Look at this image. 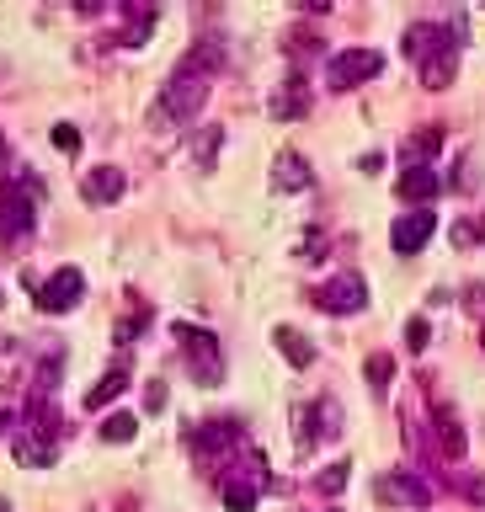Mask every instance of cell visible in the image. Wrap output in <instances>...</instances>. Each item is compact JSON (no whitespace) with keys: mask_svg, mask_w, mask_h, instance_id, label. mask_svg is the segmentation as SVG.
Masks as SVG:
<instances>
[{"mask_svg":"<svg viewBox=\"0 0 485 512\" xmlns=\"http://www.w3.org/2000/svg\"><path fill=\"white\" fill-rule=\"evenodd\" d=\"M144 406H150V411L166 406V384H160V379H150V390H144Z\"/></svg>","mask_w":485,"mask_h":512,"instance_id":"83f0119b","label":"cell"},{"mask_svg":"<svg viewBox=\"0 0 485 512\" xmlns=\"http://www.w3.org/2000/svg\"><path fill=\"white\" fill-rule=\"evenodd\" d=\"M11 448H16V464H32V470H48V464L59 459V443L54 438H38V432H27V427L16 432Z\"/></svg>","mask_w":485,"mask_h":512,"instance_id":"7c38bea8","label":"cell"},{"mask_svg":"<svg viewBox=\"0 0 485 512\" xmlns=\"http://www.w3.org/2000/svg\"><path fill=\"white\" fill-rule=\"evenodd\" d=\"M6 427H11V411H6V406H0V432H6Z\"/></svg>","mask_w":485,"mask_h":512,"instance_id":"f1b7e54d","label":"cell"},{"mask_svg":"<svg viewBox=\"0 0 485 512\" xmlns=\"http://www.w3.org/2000/svg\"><path fill=\"white\" fill-rule=\"evenodd\" d=\"M315 176H310V166H304V155H294V150H283L278 155V166H272V187H283V192H304Z\"/></svg>","mask_w":485,"mask_h":512,"instance_id":"4fadbf2b","label":"cell"},{"mask_svg":"<svg viewBox=\"0 0 485 512\" xmlns=\"http://www.w3.org/2000/svg\"><path fill=\"white\" fill-rule=\"evenodd\" d=\"M219 128H208V134H198V144H192V155H198L203 160V166H214V155H219Z\"/></svg>","mask_w":485,"mask_h":512,"instance_id":"603a6c76","label":"cell"},{"mask_svg":"<svg viewBox=\"0 0 485 512\" xmlns=\"http://www.w3.org/2000/svg\"><path fill=\"white\" fill-rule=\"evenodd\" d=\"M406 59L422 64L427 91H443L448 80H454V64H459L454 27H443V22H416V27L406 32Z\"/></svg>","mask_w":485,"mask_h":512,"instance_id":"6da1fadb","label":"cell"},{"mask_svg":"<svg viewBox=\"0 0 485 512\" xmlns=\"http://www.w3.org/2000/svg\"><path fill=\"white\" fill-rule=\"evenodd\" d=\"M432 230H438V214H427V208H416V214H400L395 230H390V246L400 256H416L432 240Z\"/></svg>","mask_w":485,"mask_h":512,"instance_id":"52a82bcc","label":"cell"},{"mask_svg":"<svg viewBox=\"0 0 485 512\" xmlns=\"http://www.w3.org/2000/svg\"><path fill=\"white\" fill-rule=\"evenodd\" d=\"M54 144H59L64 155H75V150H80V134H75L70 123H59V128H54Z\"/></svg>","mask_w":485,"mask_h":512,"instance_id":"484cf974","label":"cell"},{"mask_svg":"<svg viewBox=\"0 0 485 512\" xmlns=\"http://www.w3.org/2000/svg\"><path fill=\"white\" fill-rule=\"evenodd\" d=\"M438 192H443V176L432 166H406L400 171V198L406 203H432Z\"/></svg>","mask_w":485,"mask_h":512,"instance_id":"30bf717a","label":"cell"},{"mask_svg":"<svg viewBox=\"0 0 485 512\" xmlns=\"http://www.w3.org/2000/svg\"><path fill=\"white\" fill-rule=\"evenodd\" d=\"M123 390H128V368L118 363V368H107V374H102V379H96L91 390H86V411H102L107 400H118Z\"/></svg>","mask_w":485,"mask_h":512,"instance_id":"9a60e30c","label":"cell"},{"mask_svg":"<svg viewBox=\"0 0 485 512\" xmlns=\"http://www.w3.org/2000/svg\"><path fill=\"white\" fill-rule=\"evenodd\" d=\"M438 144H443V128H422V134H411L400 150H406V160L411 166H427L432 155H438Z\"/></svg>","mask_w":485,"mask_h":512,"instance_id":"e0dca14e","label":"cell"},{"mask_svg":"<svg viewBox=\"0 0 485 512\" xmlns=\"http://www.w3.org/2000/svg\"><path fill=\"white\" fill-rule=\"evenodd\" d=\"M475 240H485V219H464V224H454V246H475Z\"/></svg>","mask_w":485,"mask_h":512,"instance_id":"cb8c5ba5","label":"cell"},{"mask_svg":"<svg viewBox=\"0 0 485 512\" xmlns=\"http://www.w3.org/2000/svg\"><path fill=\"white\" fill-rule=\"evenodd\" d=\"M208 102V70H198V64H176V75H171V86L160 91V102H155V128H171V123H187V118H198Z\"/></svg>","mask_w":485,"mask_h":512,"instance_id":"7a4b0ae2","label":"cell"},{"mask_svg":"<svg viewBox=\"0 0 485 512\" xmlns=\"http://www.w3.org/2000/svg\"><path fill=\"white\" fill-rule=\"evenodd\" d=\"M267 112L272 118H304V112H310V91H304V80L294 75V80H283L278 91H272V102H267Z\"/></svg>","mask_w":485,"mask_h":512,"instance_id":"8fae6325","label":"cell"},{"mask_svg":"<svg viewBox=\"0 0 485 512\" xmlns=\"http://www.w3.org/2000/svg\"><path fill=\"white\" fill-rule=\"evenodd\" d=\"M427 342H432V326H427L422 315H411V320H406V347H411V352H422Z\"/></svg>","mask_w":485,"mask_h":512,"instance_id":"7402d4cb","label":"cell"},{"mask_svg":"<svg viewBox=\"0 0 485 512\" xmlns=\"http://www.w3.org/2000/svg\"><path fill=\"white\" fill-rule=\"evenodd\" d=\"M32 224V203L22 198V192H0V235H22Z\"/></svg>","mask_w":485,"mask_h":512,"instance_id":"5bb4252c","label":"cell"},{"mask_svg":"<svg viewBox=\"0 0 485 512\" xmlns=\"http://www.w3.org/2000/svg\"><path fill=\"white\" fill-rule=\"evenodd\" d=\"M278 347H283V358L294 363V368H310V363H315V347L304 342L299 331H288V326H278Z\"/></svg>","mask_w":485,"mask_h":512,"instance_id":"ac0fdd59","label":"cell"},{"mask_svg":"<svg viewBox=\"0 0 485 512\" xmlns=\"http://www.w3.org/2000/svg\"><path fill=\"white\" fill-rule=\"evenodd\" d=\"M363 374H368V390L384 395V390H390V374H395V358H390V352H374V358L363 363Z\"/></svg>","mask_w":485,"mask_h":512,"instance_id":"44dd1931","label":"cell"},{"mask_svg":"<svg viewBox=\"0 0 485 512\" xmlns=\"http://www.w3.org/2000/svg\"><path fill=\"white\" fill-rule=\"evenodd\" d=\"M459 491L470 496L475 507H485V480H480V475H464V480H459Z\"/></svg>","mask_w":485,"mask_h":512,"instance_id":"4316f807","label":"cell"},{"mask_svg":"<svg viewBox=\"0 0 485 512\" xmlns=\"http://www.w3.org/2000/svg\"><path fill=\"white\" fill-rule=\"evenodd\" d=\"M379 70H384L379 48H342V54H331V59H326L331 91H352V86H363V80H374Z\"/></svg>","mask_w":485,"mask_h":512,"instance_id":"3957f363","label":"cell"},{"mask_svg":"<svg viewBox=\"0 0 485 512\" xmlns=\"http://www.w3.org/2000/svg\"><path fill=\"white\" fill-rule=\"evenodd\" d=\"M224 507L230 512H251L256 507V480H224Z\"/></svg>","mask_w":485,"mask_h":512,"instance_id":"ffe728a7","label":"cell"},{"mask_svg":"<svg viewBox=\"0 0 485 512\" xmlns=\"http://www.w3.org/2000/svg\"><path fill=\"white\" fill-rule=\"evenodd\" d=\"M374 496H379V502H400V507H427L432 486H427V480H416V475H384V480H374Z\"/></svg>","mask_w":485,"mask_h":512,"instance_id":"ba28073f","label":"cell"},{"mask_svg":"<svg viewBox=\"0 0 485 512\" xmlns=\"http://www.w3.org/2000/svg\"><path fill=\"white\" fill-rule=\"evenodd\" d=\"M80 294H86V278H80V267H59L48 283H38V310L48 315H64V310H75Z\"/></svg>","mask_w":485,"mask_h":512,"instance_id":"8992f818","label":"cell"},{"mask_svg":"<svg viewBox=\"0 0 485 512\" xmlns=\"http://www.w3.org/2000/svg\"><path fill=\"white\" fill-rule=\"evenodd\" d=\"M315 304H320L326 315H358L363 304H368V283L358 278V272H336L331 283L315 288Z\"/></svg>","mask_w":485,"mask_h":512,"instance_id":"5b68a950","label":"cell"},{"mask_svg":"<svg viewBox=\"0 0 485 512\" xmlns=\"http://www.w3.org/2000/svg\"><path fill=\"white\" fill-rule=\"evenodd\" d=\"M315 486H320V491H326V496H336V491H342V486H347V464H331V470H326V475H320V480H315Z\"/></svg>","mask_w":485,"mask_h":512,"instance_id":"d4e9b609","label":"cell"},{"mask_svg":"<svg viewBox=\"0 0 485 512\" xmlns=\"http://www.w3.org/2000/svg\"><path fill=\"white\" fill-rule=\"evenodd\" d=\"M438 454L443 459H464V427L454 411H438Z\"/></svg>","mask_w":485,"mask_h":512,"instance_id":"2e32d148","label":"cell"},{"mask_svg":"<svg viewBox=\"0 0 485 512\" xmlns=\"http://www.w3.org/2000/svg\"><path fill=\"white\" fill-rule=\"evenodd\" d=\"M123 187H128V176L118 166H91L86 182H80V198H86V203H118Z\"/></svg>","mask_w":485,"mask_h":512,"instance_id":"9c48e42d","label":"cell"},{"mask_svg":"<svg viewBox=\"0 0 485 512\" xmlns=\"http://www.w3.org/2000/svg\"><path fill=\"white\" fill-rule=\"evenodd\" d=\"M134 432H139V416L112 411L107 422H102V443H134Z\"/></svg>","mask_w":485,"mask_h":512,"instance_id":"d6986e66","label":"cell"},{"mask_svg":"<svg viewBox=\"0 0 485 512\" xmlns=\"http://www.w3.org/2000/svg\"><path fill=\"white\" fill-rule=\"evenodd\" d=\"M182 336V352H187V368L198 384H219L224 379V358H219V342L208 331H192V326H176Z\"/></svg>","mask_w":485,"mask_h":512,"instance_id":"277c9868","label":"cell"},{"mask_svg":"<svg viewBox=\"0 0 485 512\" xmlns=\"http://www.w3.org/2000/svg\"><path fill=\"white\" fill-rule=\"evenodd\" d=\"M331 512H336V507H331Z\"/></svg>","mask_w":485,"mask_h":512,"instance_id":"f546056e","label":"cell"}]
</instances>
